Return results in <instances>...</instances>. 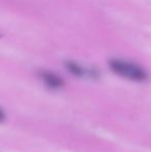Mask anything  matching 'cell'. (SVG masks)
Segmentation results:
<instances>
[{"instance_id": "cell-3", "label": "cell", "mask_w": 151, "mask_h": 152, "mask_svg": "<svg viewBox=\"0 0 151 152\" xmlns=\"http://www.w3.org/2000/svg\"><path fill=\"white\" fill-rule=\"evenodd\" d=\"M66 67L71 74L75 75V76H78V77H86V76L92 77L93 75L95 74V72H93L92 70L87 69V68L79 65V64L76 63V62H67Z\"/></svg>"}, {"instance_id": "cell-2", "label": "cell", "mask_w": 151, "mask_h": 152, "mask_svg": "<svg viewBox=\"0 0 151 152\" xmlns=\"http://www.w3.org/2000/svg\"><path fill=\"white\" fill-rule=\"evenodd\" d=\"M40 77H42L44 84L48 87H50V88L57 89V88L62 87V85H63L62 79L59 76H57V75L53 74V72H42V74H40Z\"/></svg>"}, {"instance_id": "cell-1", "label": "cell", "mask_w": 151, "mask_h": 152, "mask_svg": "<svg viewBox=\"0 0 151 152\" xmlns=\"http://www.w3.org/2000/svg\"><path fill=\"white\" fill-rule=\"evenodd\" d=\"M110 67L115 74L128 80L142 82L147 79V72L144 70V68L133 62L121 59H113L110 61Z\"/></svg>"}]
</instances>
